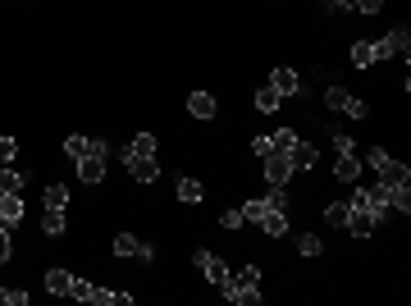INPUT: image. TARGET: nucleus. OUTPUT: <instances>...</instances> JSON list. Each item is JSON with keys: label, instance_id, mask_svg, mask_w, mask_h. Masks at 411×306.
I'll return each mask as SVG.
<instances>
[{"label": "nucleus", "instance_id": "obj_1", "mask_svg": "<svg viewBox=\"0 0 411 306\" xmlns=\"http://www.w3.org/2000/svg\"><path fill=\"white\" fill-rule=\"evenodd\" d=\"M110 156L129 165L133 183H155V178H160V160H155V156H146V151H133V147H114Z\"/></svg>", "mask_w": 411, "mask_h": 306}, {"label": "nucleus", "instance_id": "obj_2", "mask_svg": "<svg viewBox=\"0 0 411 306\" xmlns=\"http://www.w3.org/2000/svg\"><path fill=\"white\" fill-rule=\"evenodd\" d=\"M352 210H366L370 219H393V210H388V202H384V183H366V188H357V197L347 202Z\"/></svg>", "mask_w": 411, "mask_h": 306}, {"label": "nucleus", "instance_id": "obj_3", "mask_svg": "<svg viewBox=\"0 0 411 306\" xmlns=\"http://www.w3.org/2000/svg\"><path fill=\"white\" fill-rule=\"evenodd\" d=\"M366 160H370V169L379 174V183H411V169L403 165V160H393L384 147H370Z\"/></svg>", "mask_w": 411, "mask_h": 306}, {"label": "nucleus", "instance_id": "obj_4", "mask_svg": "<svg viewBox=\"0 0 411 306\" xmlns=\"http://www.w3.org/2000/svg\"><path fill=\"white\" fill-rule=\"evenodd\" d=\"M192 261H197V270H201L206 279L215 283V288H224V283H229V274H233V270H229V265H224V261H220V256H215V252H206V247H201V252L192 256Z\"/></svg>", "mask_w": 411, "mask_h": 306}, {"label": "nucleus", "instance_id": "obj_5", "mask_svg": "<svg viewBox=\"0 0 411 306\" xmlns=\"http://www.w3.org/2000/svg\"><path fill=\"white\" fill-rule=\"evenodd\" d=\"M411 51V37H407V27H393V32H384L375 42V55L379 60H393V55H407Z\"/></svg>", "mask_w": 411, "mask_h": 306}, {"label": "nucleus", "instance_id": "obj_6", "mask_svg": "<svg viewBox=\"0 0 411 306\" xmlns=\"http://www.w3.org/2000/svg\"><path fill=\"white\" fill-rule=\"evenodd\" d=\"M288 178H292V160L283 156V151H270L266 156V183L270 188H288Z\"/></svg>", "mask_w": 411, "mask_h": 306}, {"label": "nucleus", "instance_id": "obj_7", "mask_svg": "<svg viewBox=\"0 0 411 306\" xmlns=\"http://www.w3.org/2000/svg\"><path fill=\"white\" fill-rule=\"evenodd\" d=\"M23 197L18 192H0V228H14L18 219H23Z\"/></svg>", "mask_w": 411, "mask_h": 306}, {"label": "nucleus", "instance_id": "obj_8", "mask_svg": "<svg viewBox=\"0 0 411 306\" xmlns=\"http://www.w3.org/2000/svg\"><path fill=\"white\" fill-rule=\"evenodd\" d=\"M73 165H78V183H101V178H105V160L92 156V151H87V156H78Z\"/></svg>", "mask_w": 411, "mask_h": 306}, {"label": "nucleus", "instance_id": "obj_9", "mask_svg": "<svg viewBox=\"0 0 411 306\" xmlns=\"http://www.w3.org/2000/svg\"><path fill=\"white\" fill-rule=\"evenodd\" d=\"M270 87L279 92V97H302V78H297V73L288 69V64H283V69H274V73H270Z\"/></svg>", "mask_w": 411, "mask_h": 306}, {"label": "nucleus", "instance_id": "obj_10", "mask_svg": "<svg viewBox=\"0 0 411 306\" xmlns=\"http://www.w3.org/2000/svg\"><path fill=\"white\" fill-rule=\"evenodd\" d=\"M188 110H192V119H215V114H220V105H215L210 92H192V97H188Z\"/></svg>", "mask_w": 411, "mask_h": 306}, {"label": "nucleus", "instance_id": "obj_11", "mask_svg": "<svg viewBox=\"0 0 411 306\" xmlns=\"http://www.w3.org/2000/svg\"><path fill=\"white\" fill-rule=\"evenodd\" d=\"M68 288H73V274L60 270V265H51V270H46V293H55V298H68Z\"/></svg>", "mask_w": 411, "mask_h": 306}, {"label": "nucleus", "instance_id": "obj_12", "mask_svg": "<svg viewBox=\"0 0 411 306\" xmlns=\"http://www.w3.org/2000/svg\"><path fill=\"white\" fill-rule=\"evenodd\" d=\"M334 178H338V183H357V178H361V160H357V151L338 156V165H334Z\"/></svg>", "mask_w": 411, "mask_h": 306}, {"label": "nucleus", "instance_id": "obj_13", "mask_svg": "<svg viewBox=\"0 0 411 306\" xmlns=\"http://www.w3.org/2000/svg\"><path fill=\"white\" fill-rule=\"evenodd\" d=\"M288 160H292V169H316V160H320V151L316 147H306V142L297 137V147L288 151Z\"/></svg>", "mask_w": 411, "mask_h": 306}, {"label": "nucleus", "instance_id": "obj_14", "mask_svg": "<svg viewBox=\"0 0 411 306\" xmlns=\"http://www.w3.org/2000/svg\"><path fill=\"white\" fill-rule=\"evenodd\" d=\"M352 64H357L361 73H366V69H375V64H379V55H375V42H357V46H352Z\"/></svg>", "mask_w": 411, "mask_h": 306}, {"label": "nucleus", "instance_id": "obj_15", "mask_svg": "<svg viewBox=\"0 0 411 306\" xmlns=\"http://www.w3.org/2000/svg\"><path fill=\"white\" fill-rule=\"evenodd\" d=\"M342 228H347L352 238H370V233H375V219H370L366 210H352V215H347V224H342Z\"/></svg>", "mask_w": 411, "mask_h": 306}, {"label": "nucleus", "instance_id": "obj_16", "mask_svg": "<svg viewBox=\"0 0 411 306\" xmlns=\"http://www.w3.org/2000/svg\"><path fill=\"white\" fill-rule=\"evenodd\" d=\"M261 233L283 238V233H288V215H283V210H266V215H261Z\"/></svg>", "mask_w": 411, "mask_h": 306}, {"label": "nucleus", "instance_id": "obj_17", "mask_svg": "<svg viewBox=\"0 0 411 306\" xmlns=\"http://www.w3.org/2000/svg\"><path fill=\"white\" fill-rule=\"evenodd\" d=\"M64 224H68V215H64V210L46 206V215H42V233H46V238H60V233H64Z\"/></svg>", "mask_w": 411, "mask_h": 306}, {"label": "nucleus", "instance_id": "obj_18", "mask_svg": "<svg viewBox=\"0 0 411 306\" xmlns=\"http://www.w3.org/2000/svg\"><path fill=\"white\" fill-rule=\"evenodd\" d=\"M347 215H352V206H347V202H329V206H325L329 228H342V224H347Z\"/></svg>", "mask_w": 411, "mask_h": 306}, {"label": "nucleus", "instance_id": "obj_19", "mask_svg": "<svg viewBox=\"0 0 411 306\" xmlns=\"http://www.w3.org/2000/svg\"><path fill=\"white\" fill-rule=\"evenodd\" d=\"M279 92H274V87H261L256 92V114H274V110H279Z\"/></svg>", "mask_w": 411, "mask_h": 306}, {"label": "nucleus", "instance_id": "obj_20", "mask_svg": "<svg viewBox=\"0 0 411 306\" xmlns=\"http://www.w3.org/2000/svg\"><path fill=\"white\" fill-rule=\"evenodd\" d=\"M347 101H352V92H347V87H325V105H329L334 114L347 110Z\"/></svg>", "mask_w": 411, "mask_h": 306}, {"label": "nucleus", "instance_id": "obj_21", "mask_svg": "<svg viewBox=\"0 0 411 306\" xmlns=\"http://www.w3.org/2000/svg\"><path fill=\"white\" fill-rule=\"evenodd\" d=\"M238 210H242V219H247V224H261V215H266L270 206H266V197H251V202H242Z\"/></svg>", "mask_w": 411, "mask_h": 306}, {"label": "nucleus", "instance_id": "obj_22", "mask_svg": "<svg viewBox=\"0 0 411 306\" xmlns=\"http://www.w3.org/2000/svg\"><path fill=\"white\" fill-rule=\"evenodd\" d=\"M137 243H142V238L119 233V238H114V256H129V261H137Z\"/></svg>", "mask_w": 411, "mask_h": 306}, {"label": "nucleus", "instance_id": "obj_23", "mask_svg": "<svg viewBox=\"0 0 411 306\" xmlns=\"http://www.w3.org/2000/svg\"><path fill=\"white\" fill-rule=\"evenodd\" d=\"M270 147H274V151H283V156H288V151L297 147V133H292V128H279V133H274V137H270Z\"/></svg>", "mask_w": 411, "mask_h": 306}, {"label": "nucleus", "instance_id": "obj_24", "mask_svg": "<svg viewBox=\"0 0 411 306\" xmlns=\"http://www.w3.org/2000/svg\"><path fill=\"white\" fill-rule=\"evenodd\" d=\"M179 202H201V183H197V178H179Z\"/></svg>", "mask_w": 411, "mask_h": 306}, {"label": "nucleus", "instance_id": "obj_25", "mask_svg": "<svg viewBox=\"0 0 411 306\" xmlns=\"http://www.w3.org/2000/svg\"><path fill=\"white\" fill-rule=\"evenodd\" d=\"M297 252H302V256H320V252H325L320 233H302V238H297Z\"/></svg>", "mask_w": 411, "mask_h": 306}, {"label": "nucleus", "instance_id": "obj_26", "mask_svg": "<svg viewBox=\"0 0 411 306\" xmlns=\"http://www.w3.org/2000/svg\"><path fill=\"white\" fill-rule=\"evenodd\" d=\"M0 192H23V174L18 169H0Z\"/></svg>", "mask_w": 411, "mask_h": 306}, {"label": "nucleus", "instance_id": "obj_27", "mask_svg": "<svg viewBox=\"0 0 411 306\" xmlns=\"http://www.w3.org/2000/svg\"><path fill=\"white\" fill-rule=\"evenodd\" d=\"M46 206L64 210V206H68V188H64V183H51V188H46Z\"/></svg>", "mask_w": 411, "mask_h": 306}, {"label": "nucleus", "instance_id": "obj_28", "mask_svg": "<svg viewBox=\"0 0 411 306\" xmlns=\"http://www.w3.org/2000/svg\"><path fill=\"white\" fill-rule=\"evenodd\" d=\"M229 283H251V288H261V270L256 265H242L238 274H229Z\"/></svg>", "mask_w": 411, "mask_h": 306}, {"label": "nucleus", "instance_id": "obj_29", "mask_svg": "<svg viewBox=\"0 0 411 306\" xmlns=\"http://www.w3.org/2000/svg\"><path fill=\"white\" fill-rule=\"evenodd\" d=\"M266 206H270V210H283V215H288V188H270V192H266Z\"/></svg>", "mask_w": 411, "mask_h": 306}, {"label": "nucleus", "instance_id": "obj_30", "mask_svg": "<svg viewBox=\"0 0 411 306\" xmlns=\"http://www.w3.org/2000/svg\"><path fill=\"white\" fill-rule=\"evenodd\" d=\"M64 156H68V160H78V156H87V137H83V133H73V137H68V142H64Z\"/></svg>", "mask_w": 411, "mask_h": 306}, {"label": "nucleus", "instance_id": "obj_31", "mask_svg": "<svg viewBox=\"0 0 411 306\" xmlns=\"http://www.w3.org/2000/svg\"><path fill=\"white\" fill-rule=\"evenodd\" d=\"M0 306H28L23 288H0Z\"/></svg>", "mask_w": 411, "mask_h": 306}, {"label": "nucleus", "instance_id": "obj_32", "mask_svg": "<svg viewBox=\"0 0 411 306\" xmlns=\"http://www.w3.org/2000/svg\"><path fill=\"white\" fill-rule=\"evenodd\" d=\"M92 293H96V283H87V279H73L68 298H78V302H92Z\"/></svg>", "mask_w": 411, "mask_h": 306}, {"label": "nucleus", "instance_id": "obj_33", "mask_svg": "<svg viewBox=\"0 0 411 306\" xmlns=\"http://www.w3.org/2000/svg\"><path fill=\"white\" fill-rule=\"evenodd\" d=\"M133 151H146V156H155V137H151V133H137V137H133Z\"/></svg>", "mask_w": 411, "mask_h": 306}, {"label": "nucleus", "instance_id": "obj_34", "mask_svg": "<svg viewBox=\"0 0 411 306\" xmlns=\"http://www.w3.org/2000/svg\"><path fill=\"white\" fill-rule=\"evenodd\" d=\"M220 224H224V228H242L247 219H242V210H224V215H220Z\"/></svg>", "mask_w": 411, "mask_h": 306}, {"label": "nucleus", "instance_id": "obj_35", "mask_svg": "<svg viewBox=\"0 0 411 306\" xmlns=\"http://www.w3.org/2000/svg\"><path fill=\"white\" fill-rule=\"evenodd\" d=\"M342 114H347V119H366L370 110H366V101H357V97H352V101H347V110H342Z\"/></svg>", "mask_w": 411, "mask_h": 306}, {"label": "nucleus", "instance_id": "obj_36", "mask_svg": "<svg viewBox=\"0 0 411 306\" xmlns=\"http://www.w3.org/2000/svg\"><path fill=\"white\" fill-rule=\"evenodd\" d=\"M334 151H338V156H347V151H357V142H352L347 133H334Z\"/></svg>", "mask_w": 411, "mask_h": 306}, {"label": "nucleus", "instance_id": "obj_37", "mask_svg": "<svg viewBox=\"0 0 411 306\" xmlns=\"http://www.w3.org/2000/svg\"><path fill=\"white\" fill-rule=\"evenodd\" d=\"M14 256V243H9V228H0V265Z\"/></svg>", "mask_w": 411, "mask_h": 306}, {"label": "nucleus", "instance_id": "obj_38", "mask_svg": "<svg viewBox=\"0 0 411 306\" xmlns=\"http://www.w3.org/2000/svg\"><path fill=\"white\" fill-rule=\"evenodd\" d=\"M18 156V142L14 137H0V160H14Z\"/></svg>", "mask_w": 411, "mask_h": 306}, {"label": "nucleus", "instance_id": "obj_39", "mask_svg": "<svg viewBox=\"0 0 411 306\" xmlns=\"http://www.w3.org/2000/svg\"><path fill=\"white\" fill-rule=\"evenodd\" d=\"M384 9V0H357V14H379Z\"/></svg>", "mask_w": 411, "mask_h": 306}, {"label": "nucleus", "instance_id": "obj_40", "mask_svg": "<svg viewBox=\"0 0 411 306\" xmlns=\"http://www.w3.org/2000/svg\"><path fill=\"white\" fill-rule=\"evenodd\" d=\"M329 9H334V14H347V9H357V0H325Z\"/></svg>", "mask_w": 411, "mask_h": 306}, {"label": "nucleus", "instance_id": "obj_41", "mask_svg": "<svg viewBox=\"0 0 411 306\" xmlns=\"http://www.w3.org/2000/svg\"><path fill=\"white\" fill-rule=\"evenodd\" d=\"M251 151H256V156H261V160H266V156H270V151H274V147H270V137H256V142H251Z\"/></svg>", "mask_w": 411, "mask_h": 306}]
</instances>
